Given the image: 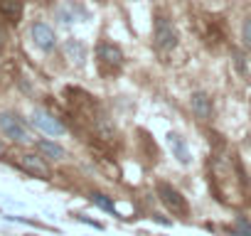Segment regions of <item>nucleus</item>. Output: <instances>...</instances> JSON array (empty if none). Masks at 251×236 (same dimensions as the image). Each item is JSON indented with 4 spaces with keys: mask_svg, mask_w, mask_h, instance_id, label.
I'll return each mask as SVG.
<instances>
[{
    "mask_svg": "<svg viewBox=\"0 0 251 236\" xmlns=\"http://www.w3.org/2000/svg\"><path fill=\"white\" fill-rule=\"evenodd\" d=\"M158 197H160V202H163L173 214H177V216H185V214L190 212L187 199H185L173 185H168V182H160V185H158Z\"/></svg>",
    "mask_w": 251,
    "mask_h": 236,
    "instance_id": "obj_2",
    "label": "nucleus"
},
{
    "mask_svg": "<svg viewBox=\"0 0 251 236\" xmlns=\"http://www.w3.org/2000/svg\"><path fill=\"white\" fill-rule=\"evenodd\" d=\"M192 111L197 113V118L209 121V118H212V98L204 91H195L192 94Z\"/></svg>",
    "mask_w": 251,
    "mask_h": 236,
    "instance_id": "obj_9",
    "label": "nucleus"
},
{
    "mask_svg": "<svg viewBox=\"0 0 251 236\" xmlns=\"http://www.w3.org/2000/svg\"><path fill=\"white\" fill-rule=\"evenodd\" d=\"M37 150L45 155V158H52V160H62L64 158V148L52 143V141H40L37 143Z\"/></svg>",
    "mask_w": 251,
    "mask_h": 236,
    "instance_id": "obj_13",
    "label": "nucleus"
},
{
    "mask_svg": "<svg viewBox=\"0 0 251 236\" xmlns=\"http://www.w3.org/2000/svg\"><path fill=\"white\" fill-rule=\"evenodd\" d=\"M20 165H23V170H25V172H30V175L40 177V180H50V167L45 165V160H42V158H37V155L27 153V155H20Z\"/></svg>",
    "mask_w": 251,
    "mask_h": 236,
    "instance_id": "obj_7",
    "label": "nucleus"
},
{
    "mask_svg": "<svg viewBox=\"0 0 251 236\" xmlns=\"http://www.w3.org/2000/svg\"><path fill=\"white\" fill-rule=\"evenodd\" d=\"M57 15H59V20L67 23V25L74 23V20H86V10H84L81 5H76V3H74V5H67V8H59Z\"/></svg>",
    "mask_w": 251,
    "mask_h": 236,
    "instance_id": "obj_12",
    "label": "nucleus"
},
{
    "mask_svg": "<svg viewBox=\"0 0 251 236\" xmlns=\"http://www.w3.org/2000/svg\"><path fill=\"white\" fill-rule=\"evenodd\" d=\"M241 40H244V45L251 49V20L244 23V27H241Z\"/></svg>",
    "mask_w": 251,
    "mask_h": 236,
    "instance_id": "obj_15",
    "label": "nucleus"
},
{
    "mask_svg": "<svg viewBox=\"0 0 251 236\" xmlns=\"http://www.w3.org/2000/svg\"><path fill=\"white\" fill-rule=\"evenodd\" d=\"M168 148H170L173 158H177L180 165H190L192 163V153H190V148H187V143H185V138L180 133H168Z\"/></svg>",
    "mask_w": 251,
    "mask_h": 236,
    "instance_id": "obj_6",
    "label": "nucleus"
},
{
    "mask_svg": "<svg viewBox=\"0 0 251 236\" xmlns=\"http://www.w3.org/2000/svg\"><path fill=\"white\" fill-rule=\"evenodd\" d=\"M0 133H3L5 138H10V141H15V143H27L30 141V133H27L25 123L15 113H8V111L0 113Z\"/></svg>",
    "mask_w": 251,
    "mask_h": 236,
    "instance_id": "obj_1",
    "label": "nucleus"
},
{
    "mask_svg": "<svg viewBox=\"0 0 251 236\" xmlns=\"http://www.w3.org/2000/svg\"><path fill=\"white\" fill-rule=\"evenodd\" d=\"M30 35H32V42H35L42 52H50V49H54V45H57V37H54L52 27L45 25V23H35L32 30H30Z\"/></svg>",
    "mask_w": 251,
    "mask_h": 236,
    "instance_id": "obj_5",
    "label": "nucleus"
},
{
    "mask_svg": "<svg viewBox=\"0 0 251 236\" xmlns=\"http://www.w3.org/2000/svg\"><path fill=\"white\" fill-rule=\"evenodd\" d=\"M0 153H3V143H0Z\"/></svg>",
    "mask_w": 251,
    "mask_h": 236,
    "instance_id": "obj_17",
    "label": "nucleus"
},
{
    "mask_svg": "<svg viewBox=\"0 0 251 236\" xmlns=\"http://www.w3.org/2000/svg\"><path fill=\"white\" fill-rule=\"evenodd\" d=\"M64 54H67V59H72L76 67H81L84 59H86V47H84L79 40H67V42H64Z\"/></svg>",
    "mask_w": 251,
    "mask_h": 236,
    "instance_id": "obj_11",
    "label": "nucleus"
},
{
    "mask_svg": "<svg viewBox=\"0 0 251 236\" xmlns=\"http://www.w3.org/2000/svg\"><path fill=\"white\" fill-rule=\"evenodd\" d=\"M3 40H5V32H3V27H0V45H3Z\"/></svg>",
    "mask_w": 251,
    "mask_h": 236,
    "instance_id": "obj_16",
    "label": "nucleus"
},
{
    "mask_svg": "<svg viewBox=\"0 0 251 236\" xmlns=\"http://www.w3.org/2000/svg\"><path fill=\"white\" fill-rule=\"evenodd\" d=\"M91 202L96 204V207H101V209H106V212H111L113 216H118V212H116V207H113V202L106 197V194H101V192H96V194H91Z\"/></svg>",
    "mask_w": 251,
    "mask_h": 236,
    "instance_id": "obj_14",
    "label": "nucleus"
},
{
    "mask_svg": "<svg viewBox=\"0 0 251 236\" xmlns=\"http://www.w3.org/2000/svg\"><path fill=\"white\" fill-rule=\"evenodd\" d=\"M96 54H99V59H101V64H106V67H111V69H118L121 64H123V52L116 47V45H101L99 49H96Z\"/></svg>",
    "mask_w": 251,
    "mask_h": 236,
    "instance_id": "obj_8",
    "label": "nucleus"
},
{
    "mask_svg": "<svg viewBox=\"0 0 251 236\" xmlns=\"http://www.w3.org/2000/svg\"><path fill=\"white\" fill-rule=\"evenodd\" d=\"M153 40H155V47H158V49L170 52V49L177 47V30H175L173 23H168L165 18H158V20H155V35H153Z\"/></svg>",
    "mask_w": 251,
    "mask_h": 236,
    "instance_id": "obj_3",
    "label": "nucleus"
},
{
    "mask_svg": "<svg viewBox=\"0 0 251 236\" xmlns=\"http://www.w3.org/2000/svg\"><path fill=\"white\" fill-rule=\"evenodd\" d=\"M0 15L8 23H20L23 18V0H0Z\"/></svg>",
    "mask_w": 251,
    "mask_h": 236,
    "instance_id": "obj_10",
    "label": "nucleus"
},
{
    "mask_svg": "<svg viewBox=\"0 0 251 236\" xmlns=\"http://www.w3.org/2000/svg\"><path fill=\"white\" fill-rule=\"evenodd\" d=\"M32 126L40 128L47 136H64V126L57 121L52 113H47V111H35L32 113Z\"/></svg>",
    "mask_w": 251,
    "mask_h": 236,
    "instance_id": "obj_4",
    "label": "nucleus"
}]
</instances>
